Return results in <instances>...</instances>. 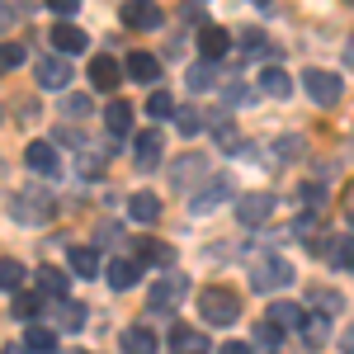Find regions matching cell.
Segmentation results:
<instances>
[{
  "label": "cell",
  "instance_id": "6da1fadb",
  "mask_svg": "<svg viewBox=\"0 0 354 354\" xmlns=\"http://www.w3.org/2000/svg\"><path fill=\"white\" fill-rule=\"evenodd\" d=\"M198 312H203L208 326H232L241 317V293H232V288H203L198 293Z\"/></svg>",
  "mask_w": 354,
  "mask_h": 354
},
{
  "label": "cell",
  "instance_id": "7a4b0ae2",
  "mask_svg": "<svg viewBox=\"0 0 354 354\" xmlns=\"http://www.w3.org/2000/svg\"><path fill=\"white\" fill-rule=\"evenodd\" d=\"M302 90H307V95H312V104H340V90H345V85H340V76H335V71H317V66H312V71H307V76H302Z\"/></svg>",
  "mask_w": 354,
  "mask_h": 354
},
{
  "label": "cell",
  "instance_id": "3957f363",
  "mask_svg": "<svg viewBox=\"0 0 354 354\" xmlns=\"http://www.w3.org/2000/svg\"><path fill=\"white\" fill-rule=\"evenodd\" d=\"M250 283H255L260 293H274V288L293 283V265H288V260H279V255H270V260H260V265L250 270Z\"/></svg>",
  "mask_w": 354,
  "mask_h": 354
},
{
  "label": "cell",
  "instance_id": "277c9868",
  "mask_svg": "<svg viewBox=\"0 0 354 354\" xmlns=\"http://www.w3.org/2000/svg\"><path fill=\"white\" fill-rule=\"evenodd\" d=\"M10 208H15V218L28 222V227H33V222H48V218H53V198H48V194H38V189L15 194V203H10Z\"/></svg>",
  "mask_w": 354,
  "mask_h": 354
},
{
  "label": "cell",
  "instance_id": "5b68a950",
  "mask_svg": "<svg viewBox=\"0 0 354 354\" xmlns=\"http://www.w3.org/2000/svg\"><path fill=\"white\" fill-rule=\"evenodd\" d=\"M236 218H241V227H265L274 218V194H241Z\"/></svg>",
  "mask_w": 354,
  "mask_h": 354
},
{
  "label": "cell",
  "instance_id": "8992f818",
  "mask_svg": "<svg viewBox=\"0 0 354 354\" xmlns=\"http://www.w3.org/2000/svg\"><path fill=\"white\" fill-rule=\"evenodd\" d=\"M227 198H232V180H227V175H213V180H208V189H198L189 198V213H194V218H203V213H213V208L227 203Z\"/></svg>",
  "mask_w": 354,
  "mask_h": 354
},
{
  "label": "cell",
  "instance_id": "52a82bcc",
  "mask_svg": "<svg viewBox=\"0 0 354 354\" xmlns=\"http://www.w3.org/2000/svg\"><path fill=\"white\" fill-rule=\"evenodd\" d=\"M123 24L142 28V33L161 28V5H156V0H128V5H123Z\"/></svg>",
  "mask_w": 354,
  "mask_h": 354
},
{
  "label": "cell",
  "instance_id": "ba28073f",
  "mask_svg": "<svg viewBox=\"0 0 354 354\" xmlns=\"http://www.w3.org/2000/svg\"><path fill=\"white\" fill-rule=\"evenodd\" d=\"M180 298H185V279H180V274H170V279H161V283L151 288L147 307H151V312H175Z\"/></svg>",
  "mask_w": 354,
  "mask_h": 354
},
{
  "label": "cell",
  "instance_id": "9c48e42d",
  "mask_svg": "<svg viewBox=\"0 0 354 354\" xmlns=\"http://www.w3.org/2000/svg\"><path fill=\"white\" fill-rule=\"evenodd\" d=\"M24 161H28V170L48 175V180H57V170H62V161H57V147H53V142H28Z\"/></svg>",
  "mask_w": 354,
  "mask_h": 354
},
{
  "label": "cell",
  "instance_id": "30bf717a",
  "mask_svg": "<svg viewBox=\"0 0 354 354\" xmlns=\"http://www.w3.org/2000/svg\"><path fill=\"white\" fill-rule=\"evenodd\" d=\"M137 279H142V260H128V255H118L109 265V288L113 293H128Z\"/></svg>",
  "mask_w": 354,
  "mask_h": 354
},
{
  "label": "cell",
  "instance_id": "8fae6325",
  "mask_svg": "<svg viewBox=\"0 0 354 354\" xmlns=\"http://www.w3.org/2000/svg\"><path fill=\"white\" fill-rule=\"evenodd\" d=\"M53 48L62 57H76V53H85V48H90V38H85L76 24H53Z\"/></svg>",
  "mask_w": 354,
  "mask_h": 354
},
{
  "label": "cell",
  "instance_id": "7c38bea8",
  "mask_svg": "<svg viewBox=\"0 0 354 354\" xmlns=\"http://www.w3.org/2000/svg\"><path fill=\"white\" fill-rule=\"evenodd\" d=\"M170 354H208V335L194 326H175L170 330Z\"/></svg>",
  "mask_w": 354,
  "mask_h": 354
},
{
  "label": "cell",
  "instance_id": "4fadbf2b",
  "mask_svg": "<svg viewBox=\"0 0 354 354\" xmlns=\"http://www.w3.org/2000/svg\"><path fill=\"white\" fill-rule=\"evenodd\" d=\"M128 218L133 222H142V227H151V222L161 218V198H156V194H133V198H128Z\"/></svg>",
  "mask_w": 354,
  "mask_h": 354
},
{
  "label": "cell",
  "instance_id": "5bb4252c",
  "mask_svg": "<svg viewBox=\"0 0 354 354\" xmlns=\"http://www.w3.org/2000/svg\"><path fill=\"white\" fill-rule=\"evenodd\" d=\"M118 81H123V66H118L113 57H95V62H90V85H95V90H113Z\"/></svg>",
  "mask_w": 354,
  "mask_h": 354
},
{
  "label": "cell",
  "instance_id": "9a60e30c",
  "mask_svg": "<svg viewBox=\"0 0 354 354\" xmlns=\"http://www.w3.org/2000/svg\"><path fill=\"white\" fill-rule=\"evenodd\" d=\"M198 48H203V57H208V62H218V57H227L232 38H227V28H218V24H203V28H198Z\"/></svg>",
  "mask_w": 354,
  "mask_h": 354
},
{
  "label": "cell",
  "instance_id": "2e32d148",
  "mask_svg": "<svg viewBox=\"0 0 354 354\" xmlns=\"http://www.w3.org/2000/svg\"><path fill=\"white\" fill-rule=\"evenodd\" d=\"M156 350H161L156 330H147V326H128L123 330V354H156Z\"/></svg>",
  "mask_w": 354,
  "mask_h": 354
},
{
  "label": "cell",
  "instance_id": "e0dca14e",
  "mask_svg": "<svg viewBox=\"0 0 354 354\" xmlns=\"http://www.w3.org/2000/svg\"><path fill=\"white\" fill-rule=\"evenodd\" d=\"M133 151H137V165H142V170H151V165L161 161V133H156V128H147V133H137Z\"/></svg>",
  "mask_w": 354,
  "mask_h": 354
},
{
  "label": "cell",
  "instance_id": "ac0fdd59",
  "mask_svg": "<svg viewBox=\"0 0 354 354\" xmlns=\"http://www.w3.org/2000/svg\"><path fill=\"white\" fill-rule=\"evenodd\" d=\"M66 81H71V66H66L62 57H43V66H38V85H43V90H62Z\"/></svg>",
  "mask_w": 354,
  "mask_h": 354
},
{
  "label": "cell",
  "instance_id": "d6986e66",
  "mask_svg": "<svg viewBox=\"0 0 354 354\" xmlns=\"http://www.w3.org/2000/svg\"><path fill=\"white\" fill-rule=\"evenodd\" d=\"M198 175H203V156H180V161H170V185H175V189H189Z\"/></svg>",
  "mask_w": 354,
  "mask_h": 354
},
{
  "label": "cell",
  "instance_id": "ffe728a7",
  "mask_svg": "<svg viewBox=\"0 0 354 354\" xmlns=\"http://www.w3.org/2000/svg\"><path fill=\"white\" fill-rule=\"evenodd\" d=\"M260 90H265L270 100H288V95H293V81H288V71H283V66H265Z\"/></svg>",
  "mask_w": 354,
  "mask_h": 354
},
{
  "label": "cell",
  "instance_id": "44dd1931",
  "mask_svg": "<svg viewBox=\"0 0 354 354\" xmlns=\"http://www.w3.org/2000/svg\"><path fill=\"white\" fill-rule=\"evenodd\" d=\"M302 322H307V317H302V307H298V302H274V307H270V326L302 330Z\"/></svg>",
  "mask_w": 354,
  "mask_h": 354
},
{
  "label": "cell",
  "instance_id": "7402d4cb",
  "mask_svg": "<svg viewBox=\"0 0 354 354\" xmlns=\"http://www.w3.org/2000/svg\"><path fill=\"white\" fill-rule=\"evenodd\" d=\"M322 250H326V260L335 270H354V236H335V241H326Z\"/></svg>",
  "mask_w": 354,
  "mask_h": 354
},
{
  "label": "cell",
  "instance_id": "603a6c76",
  "mask_svg": "<svg viewBox=\"0 0 354 354\" xmlns=\"http://www.w3.org/2000/svg\"><path fill=\"white\" fill-rule=\"evenodd\" d=\"M128 76H133V81H156V76H161V62H156V57L151 53H133L128 57Z\"/></svg>",
  "mask_w": 354,
  "mask_h": 354
},
{
  "label": "cell",
  "instance_id": "cb8c5ba5",
  "mask_svg": "<svg viewBox=\"0 0 354 354\" xmlns=\"http://www.w3.org/2000/svg\"><path fill=\"white\" fill-rule=\"evenodd\" d=\"M71 274H81V279H95V274H100V250H90V245H76V250H71Z\"/></svg>",
  "mask_w": 354,
  "mask_h": 354
},
{
  "label": "cell",
  "instance_id": "d4e9b609",
  "mask_svg": "<svg viewBox=\"0 0 354 354\" xmlns=\"http://www.w3.org/2000/svg\"><path fill=\"white\" fill-rule=\"evenodd\" d=\"M104 123H109L113 137H128L133 133V104H109L104 109Z\"/></svg>",
  "mask_w": 354,
  "mask_h": 354
},
{
  "label": "cell",
  "instance_id": "484cf974",
  "mask_svg": "<svg viewBox=\"0 0 354 354\" xmlns=\"http://www.w3.org/2000/svg\"><path fill=\"white\" fill-rule=\"evenodd\" d=\"M302 340H307L312 350H322V345L330 340V322L326 317H307V322H302Z\"/></svg>",
  "mask_w": 354,
  "mask_h": 354
},
{
  "label": "cell",
  "instance_id": "4316f807",
  "mask_svg": "<svg viewBox=\"0 0 354 354\" xmlns=\"http://www.w3.org/2000/svg\"><path fill=\"white\" fill-rule=\"evenodd\" d=\"M24 345H28V354H53V350H57V335H53L48 326H28Z\"/></svg>",
  "mask_w": 354,
  "mask_h": 354
},
{
  "label": "cell",
  "instance_id": "83f0119b",
  "mask_svg": "<svg viewBox=\"0 0 354 354\" xmlns=\"http://www.w3.org/2000/svg\"><path fill=\"white\" fill-rule=\"evenodd\" d=\"M38 288L53 293V298H66V274L53 270V265H43V270H38Z\"/></svg>",
  "mask_w": 354,
  "mask_h": 354
},
{
  "label": "cell",
  "instance_id": "f1b7e54d",
  "mask_svg": "<svg viewBox=\"0 0 354 354\" xmlns=\"http://www.w3.org/2000/svg\"><path fill=\"white\" fill-rule=\"evenodd\" d=\"M24 283V265L19 260H0V293H19Z\"/></svg>",
  "mask_w": 354,
  "mask_h": 354
},
{
  "label": "cell",
  "instance_id": "f546056e",
  "mask_svg": "<svg viewBox=\"0 0 354 354\" xmlns=\"http://www.w3.org/2000/svg\"><path fill=\"white\" fill-rule=\"evenodd\" d=\"M57 322H62V330H81L85 307H81V302H66V298H62V307H57Z\"/></svg>",
  "mask_w": 354,
  "mask_h": 354
},
{
  "label": "cell",
  "instance_id": "4dcf8cb0",
  "mask_svg": "<svg viewBox=\"0 0 354 354\" xmlns=\"http://www.w3.org/2000/svg\"><path fill=\"white\" fill-rule=\"evenodd\" d=\"M38 312H43V293H15V317L33 322Z\"/></svg>",
  "mask_w": 354,
  "mask_h": 354
},
{
  "label": "cell",
  "instance_id": "1f68e13d",
  "mask_svg": "<svg viewBox=\"0 0 354 354\" xmlns=\"http://www.w3.org/2000/svg\"><path fill=\"white\" fill-rule=\"evenodd\" d=\"M137 250H142V260H151V265H170V260H175V250L161 245V241H142Z\"/></svg>",
  "mask_w": 354,
  "mask_h": 354
},
{
  "label": "cell",
  "instance_id": "d6a6232c",
  "mask_svg": "<svg viewBox=\"0 0 354 354\" xmlns=\"http://www.w3.org/2000/svg\"><path fill=\"white\" fill-rule=\"evenodd\" d=\"M147 113H151V118H175V100H170L165 90H156V95L147 100Z\"/></svg>",
  "mask_w": 354,
  "mask_h": 354
},
{
  "label": "cell",
  "instance_id": "836d02e7",
  "mask_svg": "<svg viewBox=\"0 0 354 354\" xmlns=\"http://www.w3.org/2000/svg\"><path fill=\"white\" fill-rule=\"evenodd\" d=\"M312 302H317V307H322V312H326V317H335V312H340V307H345V298H340V293H335V288H317V293H312Z\"/></svg>",
  "mask_w": 354,
  "mask_h": 354
},
{
  "label": "cell",
  "instance_id": "e575fe53",
  "mask_svg": "<svg viewBox=\"0 0 354 354\" xmlns=\"http://www.w3.org/2000/svg\"><path fill=\"white\" fill-rule=\"evenodd\" d=\"M208 85H213V66H208V62H198V66L189 71V90H194V95H203Z\"/></svg>",
  "mask_w": 354,
  "mask_h": 354
},
{
  "label": "cell",
  "instance_id": "d590c367",
  "mask_svg": "<svg viewBox=\"0 0 354 354\" xmlns=\"http://www.w3.org/2000/svg\"><path fill=\"white\" fill-rule=\"evenodd\" d=\"M24 62V48L19 43H0V71H15Z\"/></svg>",
  "mask_w": 354,
  "mask_h": 354
},
{
  "label": "cell",
  "instance_id": "8d00e7d4",
  "mask_svg": "<svg viewBox=\"0 0 354 354\" xmlns=\"http://www.w3.org/2000/svg\"><path fill=\"white\" fill-rule=\"evenodd\" d=\"M255 345H260V350H265V354H279V330H274L270 322H265V326L255 330Z\"/></svg>",
  "mask_w": 354,
  "mask_h": 354
},
{
  "label": "cell",
  "instance_id": "74e56055",
  "mask_svg": "<svg viewBox=\"0 0 354 354\" xmlns=\"http://www.w3.org/2000/svg\"><path fill=\"white\" fill-rule=\"evenodd\" d=\"M213 133H218V142H222V151H236V133H232V123H213Z\"/></svg>",
  "mask_w": 354,
  "mask_h": 354
},
{
  "label": "cell",
  "instance_id": "f35d334b",
  "mask_svg": "<svg viewBox=\"0 0 354 354\" xmlns=\"http://www.w3.org/2000/svg\"><path fill=\"white\" fill-rule=\"evenodd\" d=\"M175 123H180V133H198V128H203V118H198V113H175Z\"/></svg>",
  "mask_w": 354,
  "mask_h": 354
},
{
  "label": "cell",
  "instance_id": "ab89813d",
  "mask_svg": "<svg viewBox=\"0 0 354 354\" xmlns=\"http://www.w3.org/2000/svg\"><path fill=\"white\" fill-rule=\"evenodd\" d=\"M227 104H250V90H245V85H232V90H227Z\"/></svg>",
  "mask_w": 354,
  "mask_h": 354
},
{
  "label": "cell",
  "instance_id": "60d3db41",
  "mask_svg": "<svg viewBox=\"0 0 354 354\" xmlns=\"http://www.w3.org/2000/svg\"><path fill=\"white\" fill-rule=\"evenodd\" d=\"M5 28H15V5L0 0V33H5Z\"/></svg>",
  "mask_w": 354,
  "mask_h": 354
},
{
  "label": "cell",
  "instance_id": "b9f144b4",
  "mask_svg": "<svg viewBox=\"0 0 354 354\" xmlns=\"http://www.w3.org/2000/svg\"><path fill=\"white\" fill-rule=\"evenodd\" d=\"M218 354H255V350H250V345H241V340H227Z\"/></svg>",
  "mask_w": 354,
  "mask_h": 354
},
{
  "label": "cell",
  "instance_id": "7bdbcfd3",
  "mask_svg": "<svg viewBox=\"0 0 354 354\" xmlns=\"http://www.w3.org/2000/svg\"><path fill=\"white\" fill-rule=\"evenodd\" d=\"M90 109V100H81V95H71V100H66V113H85Z\"/></svg>",
  "mask_w": 354,
  "mask_h": 354
},
{
  "label": "cell",
  "instance_id": "ee69618b",
  "mask_svg": "<svg viewBox=\"0 0 354 354\" xmlns=\"http://www.w3.org/2000/svg\"><path fill=\"white\" fill-rule=\"evenodd\" d=\"M76 5H81V0H53V10H57V15H71Z\"/></svg>",
  "mask_w": 354,
  "mask_h": 354
},
{
  "label": "cell",
  "instance_id": "f6af8a7d",
  "mask_svg": "<svg viewBox=\"0 0 354 354\" xmlns=\"http://www.w3.org/2000/svg\"><path fill=\"white\" fill-rule=\"evenodd\" d=\"M340 345H345V354H354V330H345V340H340Z\"/></svg>",
  "mask_w": 354,
  "mask_h": 354
},
{
  "label": "cell",
  "instance_id": "bcb514c9",
  "mask_svg": "<svg viewBox=\"0 0 354 354\" xmlns=\"http://www.w3.org/2000/svg\"><path fill=\"white\" fill-rule=\"evenodd\" d=\"M62 354H85V350H62Z\"/></svg>",
  "mask_w": 354,
  "mask_h": 354
},
{
  "label": "cell",
  "instance_id": "7dc6e473",
  "mask_svg": "<svg viewBox=\"0 0 354 354\" xmlns=\"http://www.w3.org/2000/svg\"><path fill=\"white\" fill-rule=\"evenodd\" d=\"M5 354H28V350H5Z\"/></svg>",
  "mask_w": 354,
  "mask_h": 354
},
{
  "label": "cell",
  "instance_id": "c3c4849f",
  "mask_svg": "<svg viewBox=\"0 0 354 354\" xmlns=\"http://www.w3.org/2000/svg\"><path fill=\"white\" fill-rule=\"evenodd\" d=\"M255 5H270V0H255Z\"/></svg>",
  "mask_w": 354,
  "mask_h": 354
},
{
  "label": "cell",
  "instance_id": "681fc988",
  "mask_svg": "<svg viewBox=\"0 0 354 354\" xmlns=\"http://www.w3.org/2000/svg\"><path fill=\"white\" fill-rule=\"evenodd\" d=\"M350 222H354V213H350Z\"/></svg>",
  "mask_w": 354,
  "mask_h": 354
}]
</instances>
